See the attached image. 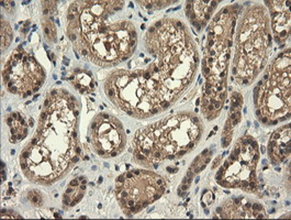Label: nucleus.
<instances>
[{
  "instance_id": "nucleus-1",
  "label": "nucleus",
  "mask_w": 291,
  "mask_h": 220,
  "mask_svg": "<svg viewBox=\"0 0 291 220\" xmlns=\"http://www.w3.org/2000/svg\"><path fill=\"white\" fill-rule=\"evenodd\" d=\"M271 47V34L269 30V17L263 6L247 9L245 16L238 23L234 66L237 71L235 80L242 79L251 83L267 63L269 48Z\"/></svg>"
},
{
  "instance_id": "nucleus-2",
  "label": "nucleus",
  "mask_w": 291,
  "mask_h": 220,
  "mask_svg": "<svg viewBox=\"0 0 291 220\" xmlns=\"http://www.w3.org/2000/svg\"><path fill=\"white\" fill-rule=\"evenodd\" d=\"M261 82L254 88V103L272 126L290 113V48L272 61Z\"/></svg>"
},
{
  "instance_id": "nucleus-3",
  "label": "nucleus",
  "mask_w": 291,
  "mask_h": 220,
  "mask_svg": "<svg viewBox=\"0 0 291 220\" xmlns=\"http://www.w3.org/2000/svg\"><path fill=\"white\" fill-rule=\"evenodd\" d=\"M95 119L98 125L95 129H89L88 141L91 142L95 152L102 157H114L124 150L125 133L122 123L111 116L104 119L101 113Z\"/></svg>"
},
{
  "instance_id": "nucleus-4",
  "label": "nucleus",
  "mask_w": 291,
  "mask_h": 220,
  "mask_svg": "<svg viewBox=\"0 0 291 220\" xmlns=\"http://www.w3.org/2000/svg\"><path fill=\"white\" fill-rule=\"evenodd\" d=\"M269 8L270 22L275 41L281 44L290 35V1H266Z\"/></svg>"
},
{
  "instance_id": "nucleus-5",
  "label": "nucleus",
  "mask_w": 291,
  "mask_h": 220,
  "mask_svg": "<svg viewBox=\"0 0 291 220\" xmlns=\"http://www.w3.org/2000/svg\"><path fill=\"white\" fill-rule=\"evenodd\" d=\"M267 153L274 165L284 162L290 156V125L281 127L271 134Z\"/></svg>"
},
{
  "instance_id": "nucleus-6",
  "label": "nucleus",
  "mask_w": 291,
  "mask_h": 220,
  "mask_svg": "<svg viewBox=\"0 0 291 220\" xmlns=\"http://www.w3.org/2000/svg\"><path fill=\"white\" fill-rule=\"evenodd\" d=\"M12 41V30L10 24L3 19H1V48L2 52L7 48Z\"/></svg>"
},
{
  "instance_id": "nucleus-7",
  "label": "nucleus",
  "mask_w": 291,
  "mask_h": 220,
  "mask_svg": "<svg viewBox=\"0 0 291 220\" xmlns=\"http://www.w3.org/2000/svg\"><path fill=\"white\" fill-rule=\"evenodd\" d=\"M42 25H43V30H44V35L47 39V41L56 42V28L54 27L53 22L48 19H43Z\"/></svg>"
},
{
  "instance_id": "nucleus-8",
  "label": "nucleus",
  "mask_w": 291,
  "mask_h": 220,
  "mask_svg": "<svg viewBox=\"0 0 291 220\" xmlns=\"http://www.w3.org/2000/svg\"><path fill=\"white\" fill-rule=\"evenodd\" d=\"M242 106H243V96L239 93L233 91L232 95H231L230 112H234L236 110H242Z\"/></svg>"
},
{
  "instance_id": "nucleus-9",
  "label": "nucleus",
  "mask_w": 291,
  "mask_h": 220,
  "mask_svg": "<svg viewBox=\"0 0 291 220\" xmlns=\"http://www.w3.org/2000/svg\"><path fill=\"white\" fill-rule=\"evenodd\" d=\"M214 201V194L212 192H210L209 189H206L202 194V198H201V206L203 208H206L208 205H211Z\"/></svg>"
},
{
  "instance_id": "nucleus-10",
  "label": "nucleus",
  "mask_w": 291,
  "mask_h": 220,
  "mask_svg": "<svg viewBox=\"0 0 291 220\" xmlns=\"http://www.w3.org/2000/svg\"><path fill=\"white\" fill-rule=\"evenodd\" d=\"M28 198L31 203L35 206H41L43 204V199H42V196L41 194L38 193V190H30L28 193Z\"/></svg>"
},
{
  "instance_id": "nucleus-11",
  "label": "nucleus",
  "mask_w": 291,
  "mask_h": 220,
  "mask_svg": "<svg viewBox=\"0 0 291 220\" xmlns=\"http://www.w3.org/2000/svg\"><path fill=\"white\" fill-rule=\"evenodd\" d=\"M1 6L3 8H6L9 13H12L13 12V9H15V1H1Z\"/></svg>"
},
{
  "instance_id": "nucleus-12",
  "label": "nucleus",
  "mask_w": 291,
  "mask_h": 220,
  "mask_svg": "<svg viewBox=\"0 0 291 220\" xmlns=\"http://www.w3.org/2000/svg\"><path fill=\"white\" fill-rule=\"evenodd\" d=\"M1 215H2L1 216L2 218H21L20 215H18L13 211H10V210H5V209H2Z\"/></svg>"
},
{
  "instance_id": "nucleus-13",
  "label": "nucleus",
  "mask_w": 291,
  "mask_h": 220,
  "mask_svg": "<svg viewBox=\"0 0 291 220\" xmlns=\"http://www.w3.org/2000/svg\"><path fill=\"white\" fill-rule=\"evenodd\" d=\"M138 3L142 6V7H144L146 9H153V5H152V1H138Z\"/></svg>"
},
{
  "instance_id": "nucleus-14",
  "label": "nucleus",
  "mask_w": 291,
  "mask_h": 220,
  "mask_svg": "<svg viewBox=\"0 0 291 220\" xmlns=\"http://www.w3.org/2000/svg\"><path fill=\"white\" fill-rule=\"evenodd\" d=\"M190 187V184H187V183H181V185L179 186L178 188V192H187Z\"/></svg>"
},
{
  "instance_id": "nucleus-15",
  "label": "nucleus",
  "mask_w": 291,
  "mask_h": 220,
  "mask_svg": "<svg viewBox=\"0 0 291 220\" xmlns=\"http://www.w3.org/2000/svg\"><path fill=\"white\" fill-rule=\"evenodd\" d=\"M68 185L69 186H73V187H78L80 184H79V181H78V180H73V181L69 182Z\"/></svg>"
},
{
  "instance_id": "nucleus-16",
  "label": "nucleus",
  "mask_w": 291,
  "mask_h": 220,
  "mask_svg": "<svg viewBox=\"0 0 291 220\" xmlns=\"http://www.w3.org/2000/svg\"><path fill=\"white\" fill-rule=\"evenodd\" d=\"M220 158L221 157H216L214 160V162H213V165H212V168H215L218 165H219V162H220Z\"/></svg>"
},
{
  "instance_id": "nucleus-17",
  "label": "nucleus",
  "mask_w": 291,
  "mask_h": 220,
  "mask_svg": "<svg viewBox=\"0 0 291 220\" xmlns=\"http://www.w3.org/2000/svg\"><path fill=\"white\" fill-rule=\"evenodd\" d=\"M28 30H29V28H24V27H23L22 29H21V34H22L23 36H24V35L28 33Z\"/></svg>"
},
{
  "instance_id": "nucleus-18",
  "label": "nucleus",
  "mask_w": 291,
  "mask_h": 220,
  "mask_svg": "<svg viewBox=\"0 0 291 220\" xmlns=\"http://www.w3.org/2000/svg\"><path fill=\"white\" fill-rule=\"evenodd\" d=\"M33 125H34V121H33V119L31 118L30 121H29V127H33Z\"/></svg>"
},
{
  "instance_id": "nucleus-19",
  "label": "nucleus",
  "mask_w": 291,
  "mask_h": 220,
  "mask_svg": "<svg viewBox=\"0 0 291 220\" xmlns=\"http://www.w3.org/2000/svg\"><path fill=\"white\" fill-rule=\"evenodd\" d=\"M173 170H174V168H171L170 166H168V167H167V171H168L169 173H173Z\"/></svg>"
},
{
  "instance_id": "nucleus-20",
  "label": "nucleus",
  "mask_w": 291,
  "mask_h": 220,
  "mask_svg": "<svg viewBox=\"0 0 291 220\" xmlns=\"http://www.w3.org/2000/svg\"><path fill=\"white\" fill-rule=\"evenodd\" d=\"M102 181H103V178H102V176H100V177H99V181H98V183H99V184H101V183H102Z\"/></svg>"
},
{
  "instance_id": "nucleus-21",
  "label": "nucleus",
  "mask_w": 291,
  "mask_h": 220,
  "mask_svg": "<svg viewBox=\"0 0 291 220\" xmlns=\"http://www.w3.org/2000/svg\"><path fill=\"white\" fill-rule=\"evenodd\" d=\"M261 153H265V151H266V150H265L264 146H261Z\"/></svg>"
},
{
  "instance_id": "nucleus-22",
  "label": "nucleus",
  "mask_w": 291,
  "mask_h": 220,
  "mask_svg": "<svg viewBox=\"0 0 291 220\" xmlns=\"http://www.w3.org/2000/svg\"><path fill=\"white\" fill-rule=\"evenodd\" d=\"M38 95H35V96H34V97H33V99H32V100H35V99H36V98H38Z\"/></svg>"
},
{
  "instance_id": "nucleus-23",
  "label": "nucleus",
  "mask_w": 291,
  "mask_h": 220,
  "mask_svg": "<svg viewBox=\"0 0 291 220\" xmlns=\"http://www.w3.org/2000/svg\"><path fill=\"white\" fill-rule=\"evenodd\" d=\"M1 168H5V163L3 162H1Z\"/></svg>"
},
{
  "instance_id": "nucleus-24",
  "label": "nucleus",
  "mask_w": 291,
  "mask_h": 220,
  "mask_svg": "<svg viewBox=\"0 0 291 220\" xmlns=\"http://www.w3.org/2000/svg\"><path fill=\"white\" fill-rule=\"evenodd\" d=\"M204 212H206V213H209V209H207V208H204Z\"/></svg>"
}]
</instances>
